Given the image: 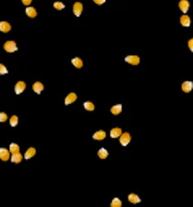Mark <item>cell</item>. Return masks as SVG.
<instances>
[{"label": "cell", "mask_w": 193, "mask_h": 207, "mask_svg": "<svg viewBox=\"0 0 193 207\" xmlns=\"http://www.w3.org/2000/svg\"><path fill=\"white\" fill-rule=\"evenodd\" d=\"M9 152L11 154L18 153V152H19V147L15 143H11L9 144Z\"/></svg>", "instance_id": "44dd1931"}, {"label": "cell", "mask_w": 193, "mask_h": 207, "mask_svg": "<svg viewBox=\"0 0 193 207\" xmlns=\"http://www.w3.org/2000/svg\"><path fill=\"white\" fill-rule=\"evenodd\" d=\"M110 206L111 207H121L122 206V202L118 198H114L111 204H110Z\"/></svg>", "instance_id": "cb8c5ba5"}, {"label": "cell", "mask_w": 193, "mask_h": 207, "mask_svg": "<svg viewBox=\"0 0 193 207\" xmlns=\"http://www.w3.org/2000/svg\"><path fill=\"white\" fill-rule=\"evenodd\" d=\"M22 160V155L19 154V152L18 153H15V154H12V156H11V161L13 163H16V164H19L20 163Z\"/></svg>", "instance_id": "9a60e30c"}, {"label": "cell", "mask_w": 193, "mask_h": 207, "mask_svg": "<svg viewBox=\"0 0 193 207\" xmlns=\"http://www.w3.org/2000/svg\"><path fill=\"white\" fill-rule=\"evenodd\" d=\"M36 154V150L35 148H33V147H30L28 150H27L25 152V154H24V158L25 159H30V158L33 157L34 156H35Z\"/></svg>", "instance_id": "4fadbf2b"}, {"label": "cell", "mask_w": 193, "mask_h": 207, "mask_svg": "<svg viewBox=\"0 0 193 207\" xmlns=\"http://www.w3.org/2000/svg\"><path fill=\"white\" fill-rule=\"evenodd\" d=\"M125 61L132 65H137L140 64V57L137 55H128L125 58Z\"/></svg>", "instance_id": "277c9868"}, {"label": "cell", "mask_w": 193, "mask_h": 207, "mask_svg": "<svg viewBox=\"0 0 193 207\" xmlns=\"http://www.w3.org/2000/svg\"><path fill=\"white\" fill-rule=\"evenodd\" d=\"M180 23L184 27H189L190 26V18L188 15H183L180 18Z\"/></svg>", "instance_id": "2e32d148"}, {"label": "cell", "mask_w": 193, "mask_h": 207, "mask_svg": "<svg viewBox=\"0 0 193 207\" xmlns=\"http://www.w3.org/2000/svg\"><path fill=\"white\" fill-rule=\"evenodd\" d=\"M98 156L101 158V159H105V158L108 156V151L105 148H101L98 151Z\"/></svg>", "instance_id": "7402d4cb"}, {"label": "cell", "mask_w": 193, "mask_h": 207, "mask_svg": "<svg viewBox=\"0 0 193 207\" xmlns=\"http://www.w3.org/2000/svg\"><path fill=\"white\" fill-rule=\"evenodd\" d=\"M10 30H11V25L9 22H6V21L0 22V31L6 33V32L10 31Z\"/></svg>", "instance_id": "9c48e42d"}, {"label": "cell", "mask_w": 193, "mask_h": 207, "mask_svg": "<svg viewBox=\"0 0 193 207\" xmlns=\"http://www.w3.org/2000/svg\"><path fill=\"white\" fill-rule=\"evenodd\" d=\"M128 201L131 203H141V198L138 196L135 193H130L128 195Z\"/></svg>", "instance_id": "e0dca14e"}, {"label": "cell", "mask_w": 193, "mask_h": 207, "mask_svg": "<svg viewBox=\"0 0 193 207\" xmlns=\"http://www.w3.org/2000/svg\"><path fill=\"white\" fill-rule=\"evenodd\" d=\"M130 140H131V136H130V134L128 133L121 134L120 138H119V142L123 147H127L129 144Z\"/></svg>", "instance_id": "7a4b0ae2"}, {"label": "cell", "mask_w": 193, "mask_h": 207, "mask_svg": "<svg viewBox=\"0 0 193 207\" xmlns=\"http://www.w3.org/2000/svg\"><path fill=\"white\" fill-rule=\"evenodd\" d=\"M82 11H83V5L80 2H76L73 5V13L75 14V16L80 17L81 15Z\"/></svg>", "instance_id": "3957f363"}, {"label": "cell", "mask_w": 193, "mask_h": 207, "mask_svg": "<svg viewBox=\"0 0 193 207\" xmlns=\"http://www.w3.org/2000/svg\"><path fill=\"white\" fill-rule=\"evenodd\" d=\"M121 134H122V130L118 127L113 128L111 131H110V136H111L112 138H118L121 135Z\"/></svg>", "instance_id": "5bb4252c"}, {"label": "cell", "mask_w": 193, "mask_h": 207, "mask_svg": "<svg viewBox=\"0 0 193 207\" xmlns=\"http://www.w3.org/2000/svg\"><path fill=\"white\" fill-rule=\"evenodd\" d=\"M10 157V152L6 148H0V159L2 161H8Z\"/></svg>", "instance_id": "5b68a950"}, {"label": "cell", "mask_w": 193, "mask_h": 207, "mask_svg": "<svg viewBox=\"0 0 193 207\" xmlns=\"http://www.w3.org/2000/svg\"><path fill=\"white\" fill-rule=\"evenodd\" d=\"M25 12L27 14V16H28L29 18H35L36 15H37V12H36L35 9L32 8V6H28V8L26 9Z\"/></svg>", "instance_id": "ac0fdd59"}, {"label": "cell", "mask_w": 193, "mask_h": 207, "mask_svg": "<svg viewBox=\"0 0 193 207\" xmlns=\"http://www.w3.org/2000/svg\"><path fill=\"white\" fill-rule=\"evenodd\" d=\"M18 122H19V118H18V116L16 115H13L10 120H9V124L12 126V127H15L18 125Z\"/></svg>", "instance_id": "d4e9b609"}, {"label": "cell", "mask_w": 193, "mask_h": 207, "mask_svg": "<svg viewBox=\"0 0 193 207\" xmlns=\"http://www.w3.org/2000/svg\"><path fill=\"white\" fill-rule=\"evenodd\" d=\"M54 8L57 10H62L65 9V5L62 2H55L54 3Z\"/></svg>", "instance_id": "484cf974"}, {"label": "cell", "mask_w": 193, "mask_h": 207, "mask_svg": "<svg viewBox=\"0 0 193 207\" xmlns=\"http://www.w3.org/2000/svg\"><path fill=\"white\" fill-rule=\"evenodd\" d=\"M77 95H76V93H70L67 97H66V99H65V104L66 105H70V104H72L73 102H75L76 100H77Z\"/></svg>", "instance_id": "52a82bcc"}, {"label": "cell", "mask_w": 193, "mask_h": 207, "mask_svg": "<svg viewBox=\"0 0 193 207\" xmlns=\"http://www.w3.org/2000/svg\"><path fill=\"white\" fill-rule=\"evenodd\" d=\"M189 49L191 52H193V40L190 39L189 41Z\"/></svg>", "instance_id": "4dcf8cb0"}, {"label": "cell", "mask_w": 193, "mask_h": 207, "mask_svg": "<svg viewBox=\"0 0 193 207\" xmlns=\"http://www.w3.org/2000/svg\"><path fill=\"white\" fill-rule=\"evenodd\" d=\"M105 136H106L105 132H104V131L100 130V131H97V132H96V133L93 135V138L94 140L102 141V140H104V139H105Z\"/></svg>", "instance_id": "30bf717a"}, {"label": "cell", "mask_w": 193, "mask_h": 207, "mask_svg": "<svg viewBox=\"0 0 193 207\" xmlns=\"http://www.w3.org/2000/svg\"><path fill=\"white\" fill-rule=\"evenodd\" d=\"M26 88V83L23 81H19L15 85V92L16 94H20L22 93Z\"/></svg>", "instance_id": "8992f818"}, {"label": "cell", "mask_w": 193, "mask_h": 207, "mask_svg": "<svg viewBox=\"0 0 193 207\" xmlns=\"http://www.w3.org/2000/svg\"><path fill=\"white\" fill-rule=\"evenodd\" d=\"M32 89H33V91L37 93V94H40L41 92H42L44 90V85L42 84L41 82H35L34 84L32 85Z\"/></svg>", "instance_id": "7c38bea8"}, {"label": "cell", "mask_w": 193, "mask_h": 207, "mask_svg": "<svg viewBox=\"0 0 193 207\" xmlns=\"http://www.w3.org/2000/svg\"><path fill=\"white\" fill-rule=\"evenodd\" d=\"M193 87V83L191 81H185L182 84V90L186 93H189L191 91Z\"/></svg>", "instance_id": "8fae6325"}, {"label": "cell", "mask_w": 193, "mask_h": 207, "mask_svg": "<svg viewBox=\"0 0 193 207\" xmlns=\"http://www.w3.org/2000/svg\"><path fill=\"white\" fill-rule=\"evenodd\" d=\"M71 63L72 65L76 67V68H81L82 65H83V62L82 60L79 57H75L71 60Z\"/></svg>", "instance_id": "d6986e66"}, {"label": "cell", "mask_w": 193, "mask_h": 207, "mask_svg": "<svg viewBox=\"0 0 193 207\" xmlns=\"http://www.w3.org/2000/svg\"><path fill=\"white\" fill-rule=\"evenodd\" d=\"M4 49H5L6 52H8V53H14L18 50L17 43H15L14 41H6L5 44H4Z\"/></svg>", "instance_id": "6da1fadb"}, {"label": "cell", "mask_w": 193, "mask_h": 207, "mask_svg": "<svg viewBox=\"0 0 193 207\" xmlns=\"http://www.w3.org/2000/svg\"><path fill=\"white\" fill-rule=\"evenodd\" d=\"M111 112L114 115H118L119 113H121L122 112V105L121 104H118V105H115L111 108Z\"/></svg>", "instance_id": "ffe728a7"}, {"label": "cell", "mask_w": 193, "mask_h": 207, "mask_svg": "<svg viewBox=\"0 0 193 207\" xmlns=\"http://www.w3.org/2000/svg\"><path fill=\"white\" fill-rule=\"evenodd\" d=\"M178 6L183 13H187L189 9V2L188 0H181V1L178 3Z\"/></svg>", "instance_id": "ba28073f"}, {"label": "cell", "mask_w": 193, "mask_h": 207, "mask_svg": "<svg viewBox=\"0 0 193 207\" xmlns=\"http://www.w3.org/2000/svg\"><path fill=\"white\" fill-rule=\"evenodd\" d=\"M22 1L23 5H25V6H29V5H31V3L32 2V0H22Z\"/></svg>", "instance_id": "f546056e"}, {"label": "cell", "mask_w": 193, "mask_h": 207, "mask_svg": "<svg viewBox=\"0 0 193 207\" xmlns=\"http://www.w3.org/2000/svg\"><path fill=\"white\" fill-rule=\"evenodd\" d=\"M8 120V115L5 112H0V122H4Z\"/></svg>", "instance_id": "83f0119b"}, {"label": "cell", "mask_w": 193, "mask_h": 207, "mask_svg": "<svg viewBox=\"0 0 193 207\" xmlns=\"http://www.w3.org/2000/svg\"><path fill=\"white\" fill-rule=\"evenodd\" d=\"M93 2L97 5H103L105 2V0H93Z\"/></svg>", "instance_id": "f1b7e54d"}, {"label": "cell", "mask_w": 193, "mask_h": 207, "mask_svg": "<svg viewBox=\"0 0 193 207\" xmlns=\"http://www.w3.org/2000/svg\"><path fill=\"white\" fill-rule=\"evenodd\" d=\"M84 109L86 110H89V112H93V110H94V104L92 102V101H86L84 102Z\"/></svg>", "instance_id": "603a6c76"}, {"label": "cell", "mask_w": 193, "mask_h": 207, "mask_svg": "<svg viewBox=\"0 0 193 207\" xmlns=\"http://www.w3.org/2000/svg\"><path fill=\"white\" fill-rule=\"evenodd\" d=\"M8 74V69L2 64H0V75H6Z\"/></svg>", "instance_id": "4316f807"}]
</instances>
